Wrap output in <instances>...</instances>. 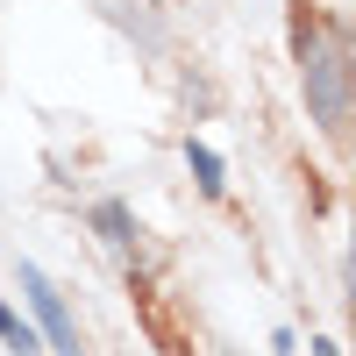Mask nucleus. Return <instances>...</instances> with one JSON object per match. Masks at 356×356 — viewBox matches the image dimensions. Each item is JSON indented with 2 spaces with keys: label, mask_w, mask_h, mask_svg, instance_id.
<instances>
[{
  "label": "nucleus",
  "mask_w": 356,
  "mask_h": 356,
  "mask_svg": "<svg viewBox=\"0 0 356 356\" xmlns=\"http://www.w3.org/2000/svg\"><path fill=\"white\" fill-rule=\"evenodd\" d=\"M22 292H29V307H36L50 349H57V356H86V349H79V321H72V307H65V292H57L36 264H22Z\"/></svg>",
  "instance_id": "f03ea898"
},
{
  "label": "nucleus",
  "mask_w": 356,
  "mask_h": 356,
  "mask_svg": "<svg viewBox=\"0 0 356 356\" xmlns=\"http://www.w3.org/2000/svg\"><path fill=\"white\" fill-rule=\"evenodd\" d=\"M292 43H300V86H307V114L321 122V136H349V36L321 15L292 22Z\"/></svg>",
  "instance_id": "f257e3e1"
},
{
  "label": "nucleus",
  "mask_w": 356,
  "mask_h": 356,
  "mask_svg": "<svg viewBox=\"0 0 356 356\" xmlns=\"http://www.w3.org/2000/svg\"><path fill=\"white\" fill-rule=\"evenodd\" d=\"M93 228H100L107 250H136V235H143L136 214H129V200H100V207H93Z\"/></svg>",
  "instance_id": "7ed1b4c3"
},
{
  "label": "nucleus",
  "mask_w": 356,
  "mask_h": 356,
  "mask_svg": "<svg viewBox=\"0 0 356 356\" xmlns=\"http://www.w3.org/2000/svg\"><path fill=\"white\" fill-rule=\"evenodd\" d=\"M186 164H193V178H200V193H207V200H221V193H228V178H221V157L207 150V143H186Z\"/></svg>",
  "instance_id": "20e7f679"
},
{
  "label": "nucleus",
  "mask_w": 356,
  "mask_h": 356,
  "mask_svg": "<svg viewBox=\"0 0 356 356\" xmlns=\"http://www.w3.org/2000/svg\"><path fill=\"white\" fill-rule=\"evenodd\" d=\"M0 342H8L15 356H36V328H29V321H22L8 300H0Z\"/></svg>",
  "instance_id": "39448f33"
},
{
  "label": "nucleus",
  "mask_w": 356,
  "mask_h": 356,
  "mask_svg": "<svg viewBox=\"0 0 356 356\" xmlns=\"http://www.w3.org/2000/svg\"><path fill=\"white\" fill-rule=\"evenodd\" d=\"M314 356H342V349H335V342H314Z\"/></svg>",
  "instance_id": "423d86ee"
}]
</instances>
